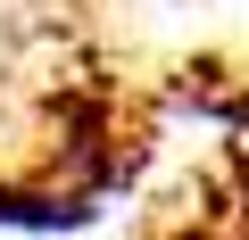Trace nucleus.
Here are the masks:
<instances>
[{
  "label": "nucleus",
  "mask_w": 249,
  "mask_h": 240,
  "mask_svg": "<svg viewBox=\"0 0 249 240\" xmlns=\"http://www.w3.org/2000/svg\"><path fill=\"white\" fill-rule=\"evenodd\" d=\"M150 240H249V215H241L232 199H224V207H191V199H183Z\"/></svg>",
  "instance_id": "f257e3e1"
}]
</instances>
